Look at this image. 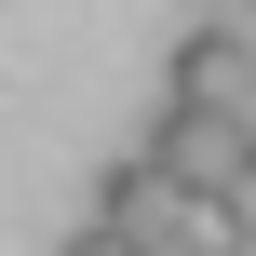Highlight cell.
Instances as JSON below:
<instances>
[{"label":"cell","instance_id":"4","mask_svg":"<svg viewBox=\"0 0 256 256\" xmlns=\"http://www.w3.org/2000/svg\"><path fill=\"white\" fill-rule=\"evenodd\" d=\"M68 256H135V243H122V230H81V243H68Z\"/></svg>","mask_w":256,"mask_h":256},{"label":"cell","instance_id":"2","mask_svg":"<svg viewBox=\"0 0 256 256\" xmlns=\"http://www.w3.org/2000/svg\"><path fill=\"white\" fill-rule=\"evenodd\" d=\"M162 94H176V108H230V122H256V27H176Z\"/></svg>","mask_w":256,"mask_h":256},{"label":"cell","instance_id":"1","mask_svg":"<svg viewBox=\"0 0 256 256\" xmlns=\"http://www.w3.org/2000/svg\"><path fill=\"white\" fill-rule=\"evenodd\" d=\"M148 162H162L189 202H230V189L256 176V122H230V108H176V94H162V122H148Z\"/></svg>","mask_w":256,"mask_h":256},{"label":"cell","instance_id":"5","mask_svg":"<svg viewBox=\"0 0 256 256\" xmlns=\"http://www.w3.org/2000/svg\"><path fill=\"white\" fill-rule=\"evenodd\" d=\"M243 27H256V0H243Z\"/></svg>","mask_w":256,"mask_h":256},{"label":"cell","instance_id":"3","mask_svg":"<svg viewBox=\"0 0 256 256\" xmlns=\"http://www.w3.org/2000/svg\"><path fill=\"white\" fill-rule=\"evenodd\" d=\"M216 230H230V243H256V176L230 189V202H216Z\"/></svg>","mask_w":256,"mask_h":256}]
</instances>
